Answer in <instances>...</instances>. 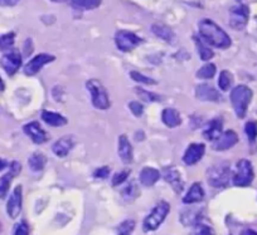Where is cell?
<instances>
[{"instance_id":"obj_1","label":"cell","mask_w":257,"mask_h":235,"mask_svg":"<svg viewBox=\"0 0 257 235\" xmlns=\"http://www.w3.org/2000/svg\"><path fill=\"white\" fill-rule=\"evenodd\" d=\"M199 38L207 44V46L214 47V48L226 49L231 47V38L228 34L211 19H203L198 24Z\"/></svg>"},{"instance_id":"obj_2","label":"cell","mask_w":257,"mask_h":235,"mask_svg":"<svg viewBox=\"0 0 257 235\" xmlns=\"http://www.w3.org/2000/svg\"><path fill=\"white\" fill-rule=\"evenodd\" d=\"M252 96H253V92L251 88L244 85H239L232 90L231 103L238 118H243L246 116L248 106L252 101Z\"/></svg>"},{"instance_id":"obj_3","label":"cell","mask_w":257,"mask_h":235,"mask_svg":"<svg viewBox=\"0 0 257 235\" xmlns=\"http://www.w3.org/2000/svg\"><path fill=\"white\" fill-rule=\"evenodd\" d=\"M169 211L170 205L167 201H160L159 204L155 205L154 209L145 217L144 222H143L144 231H154V230H157L163 224V221L168 216Z\"/></svg>"},{"instance_id":"obj_4","label":"cell","mask_w":257,"mask_h":235,"mask_svg":"<svg viewBox=\"0 0 257 235\" xmlns=\"http://www.w3.org/2000/svg\"><path fill=\"white\" fill-rule=\"evenodd\" d=\"M86 87L91 93L92 105L98 110H107L110 107V98L105 86L98 80H90L86 83Z\"/></svg>"},{"instance_id":"obj_5","label":"cell","mask_w":257,"mask_h":235,"mask_svg":"<svg viewBox=\"0 0 257 235\" xmlns=\"http://www.w3.org/2000/svg\"><path fill=\"white\" fill-rule=\"evenodd\" d=\"M231 179V167L226 162L214 165L207 172L208 184L213 187H226Z\"/></svg>"},{"instance_id":"obj_6","label":"cell","mask_w":257,"mask_h":235,"mask_svg":"<svg viewBox=\"0 0 257 235\" xmlns=\"http://www.w3.org/2000/svg\"><path fill=\"white\" fill-rule=\"evenodd\" d=\"M253 167L252 164L248 160H239L237 162L236 166V172H234L233 177H232V182H233L234 186L238 187H246L248 185H251V182L253 181Z\"/></svg>"},{"instance_id":"obj_7","label":"cell","mask_w":257,"mask_h":235,"mask_svg":"<svg viewBox=\"0 0 257 235\" xmlns=\"http://www.w3.org/2000/svg\"><path fill=\"white\" fill-rule=\"evenodd\" d=\"M143 39L137 34L128 31H118L115 34V43L121 52H132L140 46Z\"/></svg>"},{"instance_id":"obj_8","label":"cell","mask_w":257,"mask_h":235,"mask_svg":"<svg viewBox=\"0 0 257 235\" xmlns=\"http://www.w3.org/2000/svg\"><path fill=\"white\" fill-rule=\"evenodd\" d=\"M249 18V9L246 6L233 7L229 12V26L236 31L244 28Z\"/></svg>"},{"instance_id":"obj_9","label":"cell","mask_w":257,"mask_h":235,"mask_svg":"<svg viewBox=\"0 0 257 235\" xmlns=\"http://www.w3.org/2000/svg\"><path fill=\"white\" fill-rule=\"evenodd\" d=\"M0 64H2V67H3V69L7 72L8 76H14L22 67L21 53L18 51L7 52L0 59Z\"/></svg>"},{"instance_id":"obj_10","label":"cell","mask_w":257,"mask_h":235,"mask_svg":"<svg viewBox=\"0 0 257 235\" xmlns=\"http://www.w3.org/2000/svg\"><path fill=\"white\" fill-rule=\"evenodd\" d=\"M54 59H56V57L52 56V54H38V56L33 57V58L26 64V67H24V73H26L27 76H34V74L38 73L46 64L51 63Z\"/></svg>"},{"instance_id":"obj_11","label":"cell","mask_w":257,"mask_h":235,"mask_svg":"<svg viewBox=\"0 0 257 235\" xmlns=\"http://www.w3.org/2000/svg\"><path fill=\"white\" fill-rule=\"evenodd\" d=\"M22 205H23V192H22V186L19 185L12 192L8 204H7V212L12 219H17L19 216L22 211Z\"/></svg>"},{"instance_id":"obj_12","label":"cell","mask_w":257,"mask_h":235,"mask_svg":"<svg viewBox=\"0 0 257 235\" xmlns=\"http://www.w3.org/2000/svg\"><path fill=\"white\" fill-rule=\"evenodd\" d=\"M206 152V146L203 143H192L188 146L185 150L184 156H183V161L185 165H196L202 160Z\"/></svg>"},{"instance_id":"obj_13","label":"cell","mask_w":257,"mask_h":235,"mask_svg":"<svg viewBox=\"0 0 257 235\" xmlns=\"http://www.w3.org/2000/svg\"><path fill=\"white\" fill-rule=\"evenodd\" d=\"M26 135H28L31 137V140L33 141L37 145H41L44 143L46 141H48V135H47L46 131L42 128V126L38 122L33 121V122H29L27 125H24L23 127Z\"/></svg>"},{"instance_id":"obj_14","label":"cell","mask_w":257,"mask_h":235,"mask_svg":"<svg viewBox=\"0 0 257 235\" xmlns=\"http://www.w3.org/2000/svg\"><path fill=\"white\" fill-rule=\"evenodd\" d=\"M238 142V136L234 131L228 130L222 132V135L213 142V148L216 151H224L233 147Z\"/></svg>"},{"instance_id":"obj_15","label":"cell","mask_w":257,"mask_h":235,"mask_svg":"<svg viewBox=\"0 0 257 235\" xmlns=\"http://www.w3.org/2000/svg\"><path fill=\"white\" fill-rule=\"evenodd\" d=\"M73 146H75V140H73L72 136H63L53 143L52 151L58 157H66L71 152Z\"/></svg>"},{"instance_id":"obj_16","label":"cell","mask_w":257,"mask_h":235,"mask_svg":"<svg viewBox=\"0 0 257 235\" xmlns=\"http://www.w3.org/2000/svg\"><path fill=\"white\" fill-rule=\"evenodd\" d=\"M196 96L198 100L207 102H218L221 101V95L216 88L208 85H199L196 88Z\"/></svg>"},{"instance_id":"obj_17","label":"cell","mask_w":257,"mask_h":235,"mask_svg":"<svg viewBox=\"0 0 257 235\" xmlns=\"http://www.w3.org/2000/svg\"><path fill=\"white\" fill-rule=\"evenodd\" d=\"M118 156H120L121 161L123 164H132L134 153H133V146L128 141V138L125 135H121L118 137V148H117Z\"/></svg>"},{"instance_id":"obj_18","label":"cell","mask_w":257,"mask_h":235,"mask_svg":"<svg viewBox=\"0 0 257 235\" xmlns=\"http://www.w3.org/2000/svg\"><path fill=\"white\" fill-rule=\"evenodd\" d=\"M164 179L165 181L169 182V184L172 185V187L177 192H180L183 190V187H184V182H183L179 171L173 169V167L164 170Z\"/></svg>"},{"instance_id":"obj_19","label":"cell","mask_w":257,"mask_h":235,"mask_svg":"<svg viewBox=\"0 0 257 235\" xmlns=\"http://www.w3.org/2000/svg\"><path fill=\"white\" fill-rule=\"evenodd\" d=\"M140 182L144 186L150 187L153 185H155L158 182V180L160 179V172L159 170L154 169V167H144L140 172Z\"/></svg>"},{"instance_id":"obj_20","label":"cell","mask_w":257,"mask_h":235,"mask_svg":"<svg viewBox=\"0 0 257 235\" xmlns=\"http://www.w3.org/2000/svg\"><path fill=\"white\" fill-rule=\"evenodd\" d=\"M204 197V190L202 187V185L199 182H194V184L190 186L189 191L187 192V195L183 199L184 204H196V202L202 201Z\"/></svg>"},{"instance_id":"obj_21","label":"cell","mask_w":257,"mask_h":235,"mask_svg":"<svg viewBox=\"0 0 257 235\" xmlns=\"http://www.w3.org/2000/svg\"><path fill=\"white\" fill-rule=\"evenodd\" d=\"M222 125H223V123H222V120H219V118H214V120H212L211 122L207 125V127L204 128L203 136L207 138V140L213 141L214 142V141L222 135Z\"/></svg>"},{"instance_id":"obj_22","label":"cell","mask_w":257,"mask_h":235,"mask_svg":"<svg viewBox=\"0 0 257 235\" xmlns=\"http://www.w3.org/2000/svg\"><path fill=\"white\" fill-rule=\"evenodd\" d=\"M162 120L164 122V125L170 128L178 127L182 123L180 113L175 108H165L162 113Z\"/></svg>"},{"instance_id":"obj_23","label":"cell","mask_w":257,"mask_h":235,"mask_svg":"<svg viewBox=\"0 0 257 235\" xmlns=\"http://www.w3.org/2000/svg\"><path fill=\"white\" fill-rule=\"evenodd\" d=\"M42 120L47 125L52 126V127H61V126L67 125V118L63 117L59 113L52 112V111H43L42 112Z\"/></svg>"},{"instance_id":"obj_24","label":"cell","mask_w":257,"mask_h":235,"mask_svg":"<svg viewBox=\"0 0 257 235\" xmlns=\"http://www.w3.org/2000/svg\"><path fill=\"white\" fill-rule=\"evenodd\" d=\"M152 31L158 38L163 39V41L165 42H172L173 39H174V32H173L169 27L165 26V24H153Z\"/></svg>"},{"instance_id":"obj_25","label":"cell","mask_w":257,"mask_h":235,"mask_svg":"<svg viewBox=\"0 0 257 235\" xmlns=\"http://www.w3.org/2000/svg\"><path fill=\"white\" fill-rule=\"evenodd\" d=\"M28 164H29V167H31L32 171H34V172L42 171L47 164L46 156H44L42 152H34L33 155L29 157Z\"/></svg>"},{"instance_id":"obj_26","label":"cell","mask_w":257,"mask_h":235,"mask_svg":"<svg viewBox=\"0 0 257 235\" xmlns=\"http://www.w3.org/2000/svg\"><path fill=\"white\" fill-rule=\"evenodd\" d=\"M73 8L81 9V11H92L98 8L102 3V0H70Z\"/></svg>"},{"instance_id":"obj_27","label":"cell","mask_w":257,"mask_h":235,"mask_svg":"<svg viewBox=\"0 0 257 235\" xmlns=\"http://www.w3.org/2000/svg\"><path fill=\"white\" fill-rule=\"evenodd\" d=\"M182 222L184 225H196L198 222H201V212L199 210H194V209H190V210H184L182 212Z\"/></svg>"},{"instance_id":"obj_28","label":"cell","mask_w":257,"mask_h":235,"mask_svg":"<svg viewBox=\"0 0 257 235\" xmlns=\"http://www.w3.org/2000/svg\"><path fill=\"white\" fill-rule=\"evenodd\" d=\"M194 42H196L197 49H198L199 57H201L202 61H209L211 58H213V51L199 37H194Z\"/></svg>"},{"instance_id":"obj_29","label":"cell","mask_w":257,"mask_h":235,"mask_svg":"<svg viewBox=\"0 0 257 235\" xmlns=\"http://www.w3.org/2000/svg\"><path fill=\"white\" fill-rule=\"evenodd\" d=\"M14 177H16V175L12 171L7 172L6 175H3V176L0 177V199H4V197L7 196Z\"/></svg>"},{"instance_id":"obj_30","label":"cell","mask_w":257,"mask_h":235,"mask_svg":"<svg viewBox=\"0 0 257 235\" xmlns=\"http://www.w3.org/2000/svg\"><path fill=\"white\" fill-rule=\"evenodd\" d=\"M14 42H16V34L13 32L0 36V51L11 52L14 46Z\"/></svg>"},{"instance_id":"obj_31","label":"cell","mask_w":257,"mask_h":235,"mask_svg":"<svg viewBox=\"0 0 257 235\" xmlns=\"http://www.w3.org/2000/svg\"><path fill=\"white\" fill-rule=\"evenodd\" d=\"M216 72V66H214L213 63L204 64V66L197 72V77H198V78H202V80H211V78L214 77Z\"/></svg>"},{"instance_id":"obj_32","label":"cell","mask_w":257,"mask_h":235,"mask_svg":"<svg viewBox=\"0 0 257 235\" xmlns=\"http://www.w3.org/2000/svg\"><path fill=\"white\" fill-rule=\"evenodd\" d=\"M232 74L229 73L228 71H222L221 74H219V78H218V87L221 91H228L229 87L232 86Z\"/></svg>"},{"instance_id":"obj_33","label":"cell","mask_w":257,"mask_h":235,"mask_svg":"<svg viewBox=\"0 0 257 235\" xmlns=\"http://www.w3.org/2000/svg\"><path fill=\"white\" fill-rule=\"evenodd\" d=\"M135 229V221L132 219L125 220L117 226V235H132Z\"/></svg>"},{"instance_id":"obj_34","label":"cell","mask_w":257,"mask_h":235,"mask_svg":"<svg viewBox=\"0 0 257 235\" xmlns=\"http://www.w3.org/2000/svg\"><path fill=\"white\" fill-rule=\"evenodd\" d=\"M135 92L139 95V97L142 98V100L147 101V102H158V101H162L159 95L149 92V91L147 90H143V88H135Z\"/></svg>"},{"instance_id":"obj_35","label":"cell","mask_w":257,"mask_h":235,"mask_svg":"<svg viewBox=\"0 0 257 235\" xmlns=\"http://www.w3.org/2000/svg\"><path fill=\"white\" fill-rule=\"evenodd\" d=\"M138 195H139V189H138V186L134 182L128 184L127 186L122 190V196L125 197L126 200H134Z\"/></svg>"},{"instance_id":"obj_36","label":"cell","mask_w":257,"mask_h":235,"mask_svg":"<svg viewBox=\"0 0 257 235\" xmlns=\"http://www.w3.org/2000/svg\"><path fill=\"white\" fill-rule=\"evenodd\" d=\"M190 235H214V231L211 226H208V225L198 222V224L194 225V229H193L192 234Z\"/></svg>"},{"instance_id":"obj_37","label":"cell","mask_w":257,"mask_h":235,"mask_svg":"<svg viewBox=\"0 0 257 235\" xmlns=\"http://www.w3.org/2000/svg\"><path fill=\"white\" fill-rule=\"evenodd\" d=\"M130 76H132V78L135 82L143 83V85H155V83H157L154 80H152V78H149V77L144 76V74H142L140 72L137 71L130 72Z\"/></svg>"},{"instance_id":"obj_38","label":"cell","mask_w":257,"mask_h":235,"mask_svg":"<svg viewBox=\"0 0 257 235\" xmlns=\"http://www.w3.org/2000/svg\"><path fill=\"white\" fill-rule=\"evenodd\" d=\"M244 131H246V135L248 137L249 141H254L257 137V122L254 121H249L244 126Z\"/></svg>"},{"instance_id":"obj_39","label":"cell","mask_w":257,"mask_h":235,"mask_svg":"<svg viewBox=\"0 0 257 235\" xmlns=\"http://www.w3.org/2000/svg\"><path fill=\"white\" fill-rule=\"evenodd\" d=\"M130 175V171L128 170H125V171H121L115 174V176L112 177V186H118V185L122 184L123 181H126Z\"/></svg>"},{"instance_id":"obj_40","label":"cell","mask_w":257,"mask_h":235,"mask_svg":"<svg viewBox=\"0 0 257 235\" xmlns=\"http://www.w3.org/2000/svg\"><path fill=\"white\" fill-rule=\"evenodd\" d=\"M128 108L133 112V115L137 116V117H140L144 113V106L138 102V101H133V102L128 103Z\"/></svg>"},{"instance_id":"obj_41","label":"cell","mask_w":257,"mask_h":235,"mask_svg":"<svg viewBox=\"0 0 257 235\" xmlns=\"http://www.w3.org/2000/svg\"><path fill=\"white\" fill-rule=\"evenodd\" d=\"M110 174V167L108 166H102V167H98L97 170H95L93 172V177L96 179H106Z\"/></svg>"},{"instance_id":"obj_42","label":"cell","mask_w":257,"mask_h":235,"mask_svg":"<svg viewBox=\"0 0 257 235\" xmlns=\"http://www.w3.org/2000/svg\"><path fill=\"white\" fill-rule=\"evenodd\" d=\"M14 235H29V227L28 224L26 221H21L16 226V231H14Z\"/></svg>"},{"instance_id":"obj_43","label":"cell","mask_w":257,"mask_h":235,"mask_svg":"<svg viewBox=\"0 0 257 235\" xmlns=\"http://www.w3.org/2000/svg\"><path fill=\"white\" fill-rule=\"evenodd\" d=\"M19 3V0H0V7H14Z\"/></svg>"},{"instance_id":"obj_44","label":"cell","mask_w":257,"mask_h":235,"mask_svg":"<svg viewBox=\"0 0 257 235\" xmlns=\"http://www.w3.org/2000/svg\"><path fill=\"white\" fill-rule=\"evenodd\" d=\"M239 235H257V231H254V230L252 229H244L242 230Z\"/></svg>"},{"instance_id":"obj_45","label":"cell","mask_w":257,"mask_h":235,"mask_svg":"<svg viewBox=\"0 0 257 235\" xmlns=\"http://www.w3.org/2000/svg\"><path fill=\"white\" fill-rule=\"evenodd\" d=\"M7 165H8V164H7L6 160H2V159H0V171H2V170L6 169Z\"/></svg>"},{"instance_id":"obj_46","label":"cell","mask_w":257,"mask_h":235,"mask_svg":"<svg viewBox=\"0 0 257 235\" xmlns=\"http://www.w3.org/2000/svg\"><path fill=\"white\" fill-rule=\"evenodd\" d=\"M4 88H6V85H4V81L0 77V91H4Z\"/></svg>"},{"instance_id":"obj_47","label":"cell","mask_w":257,"mask_h":235,"mask_svg":"<svg viewBox=\"0 0 257 235\" xmlns=\"http://www.w3.org/2000/svg\"><path fill=\"white\" fill-rule=\"evenodd\" d=\"M52 2H56V3H63L66 0H52Z\"/></svg>"},{"instance_id":"obj_48","label":"cell","mask_w":257,"mask_h":235,"mask_svg":"<svg viewBox=\"0 0 257 235\" xmlns=\"http://www.w3.org/2000/svg\"><path fill=\"white\" fill-rule=\"evenodd\" d=\"M0 231H2V224H0Z\"/></svg>"},{"instance_id":"obj_49","label":"cell","mask_w":257,"mask_h":235,"mask_svg":"<svg viewBox=\"0 0 257 235\" xmlns=\"http://www.w3.org/2000/svg\"><path fill=\"white\" fill-rule=\"evenodd\" d=\"M237 2H239V0H237Z\"/></svg>"}]
</instances>
